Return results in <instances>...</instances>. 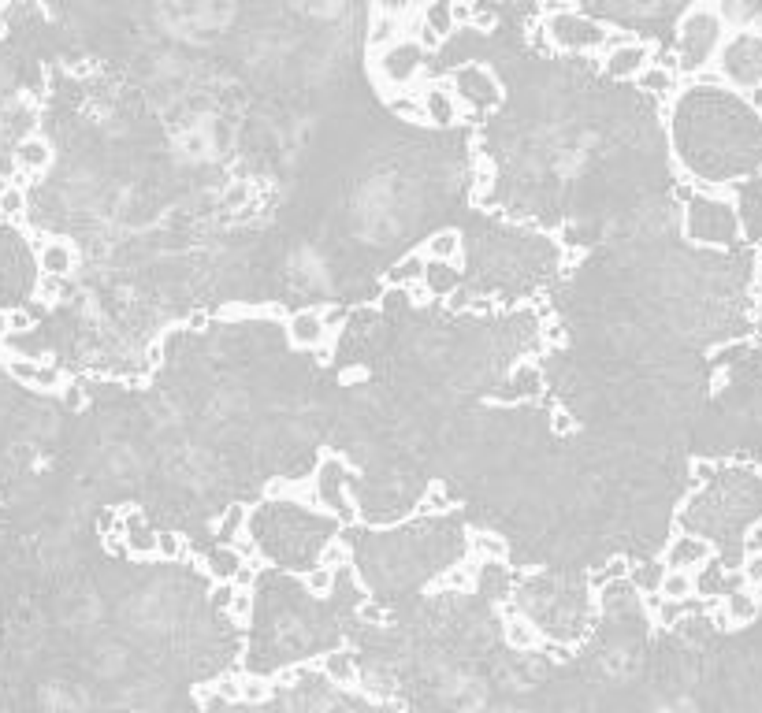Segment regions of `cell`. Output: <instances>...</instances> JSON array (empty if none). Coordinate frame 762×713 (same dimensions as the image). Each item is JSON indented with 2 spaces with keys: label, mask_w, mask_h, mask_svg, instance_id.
Instances as JSON below:
<instances>
[{
  "label": "cell",
  "mask_w": 762,
  "mask_h": 713,
  "mask_svg": "<svg viewBox=\"0 0 762 713\" xmlns=\"http://www.w3.org/2000/svg\"><path fill=\"white\" fill-rule=\"evenodd\" d=\"M725 34V23L718 15V4H692L681 15L677 26V52H681V71L688 78L699 75L710 64V52L718 49Z\"/></svg>",
  "instance_id": "6da1fadb"
},
{
  "label": "cell",
  "mask_w": 762,
  "mask_h": 713,
  "mask_svg": "<svg viewBox=\"0 0 762 713\" xmlns=\"http://www.w3.org/2000/svg\"><path fill=\"white\" fill-rule=\"evenodd\" d=\"M421 67H424V49L417 45V38H406L383 52V71L372 67V75H376V82L383 86L387 97H395V90L409 86L413 78L421 75Z\"/></svg>",
  "instance_id": "7a4b0ae2"
},
{
  "label": "cell",
  "mask_w": 762,
  "mask_h": 713,
  "mask_svg": "<svg viewBox=\"0 0 762 713\" xmlns=\"http://www.w3.org/2000/svg\"><path fill=\"white\" fill-rule=\"evenodd\" d=\"M543 30L551 34L554 45H565V49H603L606 38H610V34H606V26L588 23V19H577V12L554 19V23H547Z\"/></svg>",
  "instance_id": "3957f363"
},
{
  "label": "cell",
  "mask_w": 762,
  "mask_h": 713,
  "mask_svg": "<svg viewBox=\"0 0 762 713\" xmlns=\"http://www.w3.org/2000/svg\"><path fill=\"white\" fill-rule=\"evenodd\" d=\"M4 368H8V376L15 383H23V387H34V390H45V394H53V390H64V372L56 368V364H45L38 357H4Z\"/></svg>",
  "instance_id": "277c9868"
},
{
  "label": "cell",
  "mask_w": 762,
  "mask_h": 713,
  "mask_svg": "<svg viewBox=\"0 0 762 713\" xmlns=\"http://www.w3.org/2000/svg\"><path fill=\"white\" fill-rule=\"evenodd\" d=\"M454 86H458V97L469 104H495L502 97L495 75L487 71L484 64H465L454 71Z\"/></svg>",
  "instance_id": "5b68a950"
},
{
  "label": "cell",
  "mask_w": 762,
  "mask_h": 713,
  "mask_svg": "<svg viewBox=\"0 0 762 713\" xmlns=\"http://www.w3.org/2000/svg\"><path fill=\"white\" fill-rule=\"evenodd\" d=\"M714 558V546L707 539H699V535H681V539H673L666 546V569L670 572H699L707 569V561Z\"/></svg>",
  "instance_id": "8992f818"
},
{
  "label": "cell",
  "mask_w": 762,
  "mask_h": 713,
  "mask_svg": "<svg viewBox=\"0 0 762 713\" xmlns=\"http://www.w3.org/2000/svg\"><path fill=\"white\" fill-rule=\"evenodd\" d=\"M651 56H655V45L651 41H632V45H621L618 52L606 56V71L614 78H640L651 67Z\"/></svg>",
  "instance_id": "52a82bcc"
},
{
  "label": "cell",
  "mask_w": 762,
  "mask_h": 713,
  "mask_svg": "<svg viewBox=\"0 0 762 713\" xmlns=\"http://www.w3.org/2000/svg\"><path fill=\"white\" fill-rule=\"evenodd\" d=\"M328 331L331 327L320 309H302L287 320V338H290V346H298V350H313V346H320V342L328 338Z\"/></svg>",
  "instance_id": "ba28073f"
},
{
  "label": "cell",
  "mask_w": 762,
  "mask_h": 713,
  "mask_svg": "<svg viewBox=\"0 0 762 713\" xmlns=\"http://www.w3.org/2000/svg\"><path fill=\"white\" fill-rule=\"evenodd\" d=\"M157 535L160 532H153L134 506L123 513V543H127V558H157Z\"/></svg>",
  "instance_id": "9c48e42d"
},
{
  "label": "cell",
  "mask_w": 762,
  "mask_h": 713,
  "mask_svg": "<svg viewBox=\"0 0 762 713\" xmlns=\"http://www.w3.org/2000/svg\"><path fill=\"white\" fill-rule=\"evenodd\" d=\"M75 246L64 242V238H49V242H41L38 246V268L45 279H67V275L75 272Z\"/></svg>",
  "instance_id": "30bf717a"
},
{
  "label": "cell",
  "mask_w": 762,
  "mask_h": 713,
  "mask_svg": "<svg viewBox=\"0 0 762 713\" xmlns=\"http://www.w3.org/2000/svg\"><path fill=\"white\" fill-rule=\"evenodd\" d=\"M421 108H424V119H428V123L447 127V123L458 119V93L443 90V86H428V90H421Z\"/></svg>",
  "instance_id": "8fae6325"
},
{
  "label": "cell",
  "mask_w": 762,
  "mask_h": 713,
  "mask_svg": "<svg viewBox=\"0 0 762 713\" xmlns=\"http://www.w3.org/2000/svg\"><path fill=\"white\" fill-rule=\"evenodd\" d=\"M15 164L23 171H30V175H38V171H45L53 164V145L45 142L41 134H27L23 142L15 145Z\"/></svg>",
  "instance_id": "7c38bea8"
},
{
  "label": "cell",
  "mask_w": 762,
  "mask_h": 713,
  "mask_svg": "<svg viewBox=\"0 0 762 713\" xmlns=\"http://www.w3.org/2000/svg\"><path fill=\"white\" fill-rule=\"evenodd\" d=\"M722 610H725V617L733 621V628H740V624H751L755 617H759V595L751 591V587H736V591H725V598H722Z\"/></svg>",
  "instance_id": "4fadbf2b"
},
{
  "label": "cell",
  "mask_w": 762,
  "mask_h": 713,
  "mask_svg": "<svg viewBox=\"0 0 762 713\" xmlns=\"http://www.w3.org/2000/svg\"><path fill=\"white\" fill-rule=\"evenodd\" d=\"M242 565H246V558L238 554L235 546H216L209 558H205V572H209L216 584H235Z\"/></svg>",
  "instance_id": "5bb4252c"
},
{
  "label": "cell",
  "mask_w": 762,
  "mask_h": 713,
  "mask_svg": "<svg viewBox=\"0 0 762 713\" xmlns=\"http://www.w3.org/2000/svg\"><path fill=\"white\" fill-rule=\"evenodd\" d=\"M428 260H443V264H461V231L447 227V231H435L432 238H424L421 249Z\"/></svg>",
  "instance_id": "9a60e30c"
},
{
  "label": "cell",
  "mask_w": 762,
  "mask_h": 713,
  "mask_svg": "<svg viewBox=\"0 0 762 713\" xmlns=\"http://www.w3.org/2000/svg\"><path fill=\"white\" fill-rule=\"evenodd\" d=\"M424 272H428V257H424L421 249H413L409 257H402L395 268L387 272V283H391V286H413V283L421 286L424 283Z\"/></svg>",
  "instance_id": "2e32d148"
},
{
  "label": "cell",
  "mask_w": 762,
  "mask_h": 713,
  "mask_svg": "<svg viewBox=\"0 0 762 713\" xmlns=\"http://www.w3.org/2000/svg\"><path fill=\"white\" fill-rule=\"evenodd\" d=\"M246 520H250V506H227L224 517L216 520V539L220 546H235L246 535Z\"/></svg>",
  "instance_id": "e0dca14e"
},
{
  "label": "cell",
  "mask_w": 762,
  "mask_h": 713,
  "mask_svg": "<svg viewBox=\"0 0 762 713\" xmlns=\"http://www.w3.org/2000/svg\"><path fill=\"white\" fill-rule=\"evenodd\" d=\"M424 286L428 294H458V268L443 264V260H428V272H424Z\"/></svg>",
  "instance_id": "ac0fdd59"
},
{
  "label": "cell",
  "mask_w": 762,
  "mask_h": 713,
  "mask_svg": "<svg viewBox=\"0 0 762 713\" xmlns=\"http://www.w3.org/2000/svg\"><path fill=\"white\" fill-rule=\"evenodd\" d=\"M658 595L670 598V602H688V598L696 595V572H670L666 569Z\"/></svg>",
  "instance_id": "d6986e66"
},
{
  "label": "cell",
  "mask_w": 762,
  "mask_h": 713,
  "mask_svg": "<svg viewBox=\"0 0 762 713\" xmlns=\"http://www.w3.org/2000/svg\"><path fill=\"white\" fill-rule=\"evenodd\" d=\"M469 550H473L476 558H484V561H506L510 558V543H506L502 535H491V532L469 535Z\"/></svg>",
  "instance_id": "ffe728a7"
},
{
  "label": "cell",
  "mask_w": 762,
  "mask_h": 713,
  "mask_svg": "<svg viewBox=\"0 0 762 713\" xmlns=\"http://www.w3.org/2000/svg\"><path fill=\"white\" fill-rule=\"evenodd\" d=\"M506 647H513V650H532V647H539V628L532 621H525V617H510L506 621Z\"/></svg>",
  "instance_id": "44dd1931"
},
{
  "label": "cell",
  "mask_w": 762,
  "mask_h": 713,
  "mask_svg": "<svg viewBox=\"0 0 762 713\" xmlns=\"http://www.w3.org/2000/svg\"><path fill=\"white\" fill-rule=\"evenodd\" d=\"M424 26L435 30L439 38L447 41L450 34L458 30V26H454V4H450V0H435V4H428V8H424Z\"/></svg>",
  "instance_id": "7402d4cb"
},
{
  "label": "cell",
  "mask_w": 762,
  "mask_h": 713,
  "mask_svg": "<svg viewBox=\"0 0 762 713\" xmlns=\"http://www.w3.org/2000/svg\"><path fill=\"white\" fill-rule=\"evenodd\" d=\"M636 82H640V90L655 93V97H670V93L677 90V75H673L670 67H662V64H651L644 75L636 78Z\"/></svg>",
  "instance_id": "603a6c76"
},
{
  "label": "cell",
  "mask_w": 762,
  "mask_h": 713,
  "mask_svg": "<svg viewBox=\"0 0 762 713\" xmlns=\"http://www.w3.org/2000/svg\"><path fill=\"white\" fill-rule=\"evenodd\" d=\"M27 212V194L19 182H0V216L4 220H19Z\"/></svg>",
  "instance_id": "cb8c5ba5"
},
{
  "label": "cell",
  "mask_w": 762,
  "mask_h": 713,
  "mask_svg": "<svg viewBox=\"0 0 762 713\" xmlns=\"http://www.w3.org/2000/svg\"><path fill=\"white\" fill-rule=\"evenodd\" d=\"M324 676H328L331 684H350L354 680V654H346V650H335L324 658Z\"/></svg>",
  "instance_id": "d4e9b609"
},
{
  "label": "cell",
  "mask_w": 762,
  "mask_h": 713,
  "mask_svg": "<svg viewBox=\"0 0 762 713\" xmlns=\"http://www.w3.org/2000/svg\"><path fill=\"white\" fill-rule=\"evenodd\" d=\"M662 576H666V565H655V561H651V565H636V569L629 572V584L632 591H647V587L658 591V587H662Z\"/></svg>",
  "instance_id": "484cf974"
},
{
  "label": "cell",
  "mask_w": 762,
  "mask_h": 713,
  "mask_svg": "<svg viewBox=\"0 0 762 713\" xmlns=\"http://www.w3.org/2000/svg\"><path fill=\"white\" fill-rule=\"evenodd\" d=\"M302 584H305V591H309L313 598H324V595H331V591H335V572L324 569V565H316V569H309L302 576Z\"/></svg>",
  "instance_id": "4316f807"
},
{
  "label": "cell",
  "mask_w": 762,
  "mask_h": 713,
  "mask_svg": "<svg viewBox=\"0 0 762 713\" xmlns=\"http://www.w3.org/2000/svg\"><path fill=\"white\" fill-rule=\"evenodd\" d=\"M272 695V684L261 676H238V702H264Z\"/></svg>",
  "instance_id": "83f0119b"
},
{
  "label": "cell",
  "mask_w": 762,
  "mask_h": 713,
  "mask_svg": "<svg viewBox=\"0 0 762 713\" xmlns=\"http://www.w3.org/2000/svg\"><path fill=\"white\" fill-rule=\"evenodd\" d=\"M157 558L160 561H183L186 558V539L175 532H160L157 535Z\"/></svg>",
  "instance_id": "f1b7e54d"
},
{
  "label": "cell",
  "mask_w": 762,
  "mask_h": 713,
  "mask_svg": "<svg viewBox=\"0 0 762 713\" xmlns=\"http://www.w3.org/2000/svg\"><path fill=\"white\" fill-rule=\"evenodd\" d=\"M320 565H324V569H331V572L346 569V565H350V550H346L339 539H331V543L320 550Z\"/></svg>",
  "instance_id": "f546056e"
},
{
  "label": "cell",
  "mask_w": 762,
  "mask_h": 713,
  "mask_svg": "<svg viewBox=\"0 0 762 713\" xmlns=\"http://www.w3.org/2000/svg\"><path fill=\"white\" fill-rule=\"evenodd\" d=\"M740 580L751 587V591H759L762 587V550H748V558L740 565Z\"/></svg>",
  "instance_id": "4dcf8cb0"
},
{
  "label": "cell",
  "mask_w": 762,
  "mask_h": 713,
  "mask_svg": "<svg viewBox=\"0 0 762 713\" xmlns=\"http://www.w3.org/2000/svg\"><path fill=\"white\" fill-rule=\"evenodd\" d=\"M447 502H450L447 487H443L439 480H432L428 483V491H424V498H421V509L424 513H439V509H447Z\"/></svg>",
  "instance_id": "1f68e13d"
},
{
  "label": "cell",
  "mask_w": 762,
  "mask_h": 713,
  "mask_svg": "<svg viewBox=\"0 0 762 713\" xmlns=\"http://www.w3.org/2000/svg\"><path fill=\"white\" fill-rule=\"evenodd\" d=\"M231 617H235L242 628L253 621V591H235V602H231Z\"/></svg>",
  "instance_id": "d6a6232c"
},
{
  "label": "cell",
  "mask_w": 762,
  "mask_h": 713,
  "mask_svg": "<svg viewBox=\"0 0 762 713\" xmlns=\"http://www.w3.org/2000/svg\"><path fill=\"white\" fill-rule=\"evenodd\" d=\"M257 572H261V565H257V558L246 561V565L238 569V576H235V591H253V584H257Z\"/></svg>",
  "instance_id": "836d02e7"
},
{
  "label": "cell",
  "mask_w": 762,
  "mask_h": 713,
  "mask_svg": "<svg viewBox=\"0 0 762 713\" xmlns=\"http://www.w3.org/2000/svg\"><path fill=\"white\" fill-rule=\"evenodd\" d=\"M8 324H12V335H30L34 331V316L27 309H12L8 312Z\"/></svg>",
  "instance_id": "e575fe53"
},
{
  "label": "cell",
  "mask_w": 762,
  "mask_h": 713,
  "mask_svg": "<svg viewBox=\"0 0 762 713\" xmlns=\"http://www.w3.org/2000/svg\"><path fill=\"white\" fill-rule=\"evenodd\" d=\"M60 394H64V405L71 409V413H79L82 405H86V390H82L79 383H64V390H60Z\"/></svg>",
  "instance_id": "d590c367"
},
{
  "label": "cell",
  "mask_w": 762,
  "mask_h": 713,
  "mask_svg": "<svg viewBox=\"0 0 762 713\" xmlns=\"http://www.w3.org/2000/svg\"><path fill=\"white\" fill-rule=\"evenodd\" d=\"M231 602H235V584L212 587V606H216V610H231Z\"/></svg>",
  "instance_id": "8d00e7d4"
},
{
  "label": "cell",
  "mask_w": 762,
  "mask_h": 713,
  "mask_svg": "<svg viewBox=\"0 0 762 713\" xmlns=\"http://www.w3.org/2000/svg\"><path fill=\"white\" fill-rule=\"evenodd\" d=\"M443 587H458V591H465V587H473V569H454L447 572L443 580H439Z\"/></svg>",
  "instance_id": "74e56055"
},
{
  "label": "cell",
  "mask_w": 762,
  "mask_h": 713,
  "mask_svg": "<svg viewBox=\"0 0 762 713\" xmlns=\"http://www.w3.org/2000/svg\"><path fill=\"white\" fill-rule=\"evenodd\" d=\"M688 472H692V480H696V483H707L710 476H714V465H710V461H699V457H696V461L688 465Z\"/></svg>",
  "instance_id": "f35d334b"
},
{
  "label": "cell",
  "mask_w": 762,
  "mask_h": 713,
  "mask_svg": "<svg viewBox=\"0 0 762 713\" xmlns=\"http://www.w3.org/2000/svg\"><path fill=\"white\" fill-rule=\"evenodd\" d=\"M357 617H361V621H372V624H383V610L380 606H372V602H361V606H357Z\"/></svg>",
  "instance_id": "ab89813d"
},
{
  "label": "cell",
  "mask_w": 762,
  "mask_h": 713,
  "mask_svg": "<svg viewBox=\"0 0 762 713\" xmlns=\"http://www.w3.org/2000/svg\"><path fill=\"white\" fill-rule=\"evenodd\" d=\"M12 338V324H8V309H0V346Z\"/></svg>",
  "instance_id": "60d3db41"
},
{
  "label": "cell",
  "mask_w": 762,
  "mask_h": 713,
  "mask_svg": "<svg viewBox=\"0 0 762 713\" xmlns=\"http://www.w3.org/2000/svg\"><path fill=\"white\" fill-rule=\"evenodd\" d=\"M183 713H209V710H205V702L190 699V702H186V706H183Z\"/></svg>",
  "instance_id": "b9f144b4"
},
{
  "label": "cell",
  "mask_w": 762,
  "mask_h": 713,
  "mask_svg": "<svg viewBox=\"0 0 762 713\" xmlns=\"http://www.w3.org/2000/svg\"><path fill=\"white\" fill-rule=\"evenodd\" d=\"M759 268H762V246H759Z\"/></svg>",
  "instance_id": "7bdbcfd3"
}]
</instances>
